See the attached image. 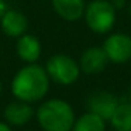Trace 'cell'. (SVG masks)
Instances as JSON below:
<instances>
[{
  "mask_svg": "<svg viewBox=\"0 0 131 131\" xmlns=\"http://www.w3.org/2000/svg\"><path fill=\"white\" fill-rule=\"evenodd\" d=\"M127 102L131 103V86L128 88V93H127Z\"/></svg>",
  "mask_w": 131,
  "mask_h": 131,
  "instance_id": "cell-17",
  "label": "cell"
},
{
  "mask_svg": "<svg viewBox=\"0 0 131 131\" xmlns=\"http://www.w3.org/2000/svg\"><path fill=\"white\" fill-rule=\"evenodd\" d=\"M55 13L65 21H78L83 17L85 0H51Z\"/></svg>",
  "mask_w": 131,
  "mask_h": 131,
  "instance_id": "cell-10",
  "label": "cell"
},
{
  "mask_svg": "<svg viewBox=\"0 0 131 131\" xmlns=\"http://www.w3.org/2000/svg\"><path fill=\"white\" fill-rule=\"evenodd\" d=\"M0 93H2V82H0Z\"/></svg>",
  "mask_w": 131,
  "mask_h": 131,
  "instance_id": "cell-18",
  "label": "cell"
},
{
  "mask_svg": "<svg viewBox=\"0 0 131 131\" xmlns=\"http://www.w3.org/2000/svg\"><path fill=\"white\" fill-rule=\"evenodd\" d=\"M103 49L113 63H127L131 61V35L116 32L108 35L103 42Z\"/></svg>",
  "mask_w": 131,
  "mask_h": 131,
  "instance_id": "cell-5",
  "label": "cell"
},
{
  "mask_svg": "<svg viewBox=\"0 0 131 131\" xmlns=\"http://www.w3.org/2000/svg\"><path fill=\"white\" fill-rule=\"evenodd\" d=\"M110 62L103 47H90L82 54L79 61L80 71L88 75H96L106 69Z\"/></svg>",
  "mask_w": 131,
  "mask_h": 131,
  "instance_id": "cell-7",
  "label": "cell"
},
{
  "mask_svg": "<svg viewBox=\"0 0 131 131\" xmlns=\"http://www.w3.org/2000/svg\"><path fill=\"white\" fill-rule=\"evenodd\" d=\"M4 12H6V2L4 0H0V18L4 14Z\"/></svg>",
  "mask_w": 131,
  "mask_h": 131,
  "instance_id": "cell-15",
  "label": "cell"
},
{
  "mask_svg": "<svg viewBox=\"0 0 131 131\" xmlns=\"http://www.w3.org/2000/svg\"><path fill=\"white\" fill-rule=\"evenodd\" d=\"M37 120L44 131H71L75 123V113L68 102L51 99L38 107Z\"/></svg>",
  "mask_w": 131,
  "mask_h": 131,
  "instance_id": "cell-2",
  "label": "cell"
},
{
  "mask_svg": "<svg viewBox=\"0 0 131 131\" xmlns=\"http://www.w3.org/2000/svg\"><path fill=\"white\" fill-rule=\"evenodd\" d=\"M120 104L118 99L113 93L106 90H97L92 93L88 99V108L89 111L100 116L104 120H110L113 111Z\"/></svg>",
  "mask_w": 131,
  "mask_h": 131,
  "instance_id": "cell-6",
  "label": "cell"
},
{
  "mask_svg": "<svg viewBox=\"0 0 131 131\" xmlns=\"http://www.w3.org/2000/svg\"><path fill=\"white\" fill-rule=\"evenodd\" d=\"M110 3L113 4V7L116 10H120L127 4V0H110Z\"/></svg>",
  "mask_w": 131,
  "mask_h": 131,
  "instance_id": "cell-14",
  "label": "cell"
},
{
  "mask_svg": "<svg viewBox=\"0 0 131 131\" xmlns=\"http://www.w3.org/2000/svg\"><path fill=\"white\" fill-rule=\"evenodd\" d=\"M110 123L116 131H131V103H120L111 114Z\"/></svg>",
  "mask_w": 131,
  "mask_h": 131,
  "instance_id": "cell-13",
  "label": "cell"
},
{
  "mask_svg": "<svg viewBox=\"0 0 131 131\" xmlns=\"http://www.w3.org/2000/svg\"><path fill=\"white\" fill-rule=\"evenodd\" d=\"M130 16H131V4H130Z\"/></svg>",
  "mask_w": 131,
  "mask_h": 131,
  "instance_id": "cell-19",
  "label": "cell"
},
{
  "mask_svg": "<svg viewBox=\"0 0 131 131\" xmlns=\"http://www.w3.org/2000/svg\"><path fill=\"white\" fill-rule=\"evenodd\" d=\"M116 12L110 0H93L85 9V21L96 34H107L116 24Z\"/></svg>",
  "mask_w": 131,
  "mask_h": 131,
  "instance_id": "cell-3",
  "label": "cell"
},
{
  "mask_svg": "<svg viewBox=\"0 0 131 131\" xmlns=\"http://www.w3.org/2000/svg\"><path fill=\"white\" fill-rule=\"evenodd\" d=\"M45 71L49 79L59 85L68 86L78 80L80 75V66L72 57L65 54L52 55L47 61Z\"/></svg>",
  "mask_w": 131,
  "mask_h": 131,
  "instance_id": "cell-4",
  "label": "cell"
},
{
  "mask_svg": "<svg viewBox=\"0 0 131 131\" xmlns=\"http://www.w3.org/2000/svg\"><path fill=\"white\" fill-rule=\"evenodd\" d=\"M0 131H12V128L6 123H0Z\"/></svg>",
  "mask_w": 131,
  "mask_h": 131,
  "instance_id": "cell-16",
  "label": "cell"
},
{
  "mask_svg": "<svg viewBox=\"0 0 131 131\" xmlns=\"http://www.w3.org/2000/svg\"><path fill=\"white\" fill-rule=\"evenodd\" d=\"M32 114H34V110L30 106V103L21 102V100L10 103L4 110V117L7 123L12 125H17V127L27 124L32 118Z\"/></svg>",
  "mask_w": 131,
  "mask_h": 131,
  "instance_id": "cell-11",
  "label": "cell"
},
{
  "mask_svg": "<svg viewBox=\"0 0 131 131\" xmlns=\"http://www.w3.org/2000/svg\"><path fill=\"white\" fill-rule=\"evenodd\" d=\"M16 51L26 63H35L41 57V42L32 34H23L17 38Z\"/></svg>",
  "mask_w": 131,
  "mask_h": 131,
  "instance_id": "cell-9",
  "label": "cell"
},
{
  "mask_svg": "<svg viewBox=\"0 0 131 131\" xmlns=\"http://www.w3.org/2000/svg\"><path fill=\"white\" fill-rule=\"evenodd\" d=\"M71 131H106V120L92 111H88L75 120Z\"/></svg>",
  "mask_w": 131,
  "mask_h": 131,
  "instance_id": "cell-12",
  "label": "cell"
},
{
  "mask_svg": "<svg viewBox=\"0 0 131 131\" xmlns=\"http://www.w3.org/2000/svg\"><path fill=\"white\" fill-rule=\"evenodd\" d=\"M49 80L45 68L37 63H27L13 78L12 92L17 100L31 104L45 97L49 89Z\"/></svg>",
  "mask_w": 131,
  "mask_h": 131,
  "instance_id": "cell-1",
  "label": "cell"
},
{
  "mask_svg": "<svg viewBox=\"0 0 131 131\" xmlns=\"http://www.w3.org/2000/svg\"><path fill=\"white\" fill-rule=\"evenodd\" d=\"M2 31L10 38H18L20 35L26 34L28 20L20 10H6L0 18Z\"/></svg>",
  "mask_w": 131,
  "mask_h": 131,
  "instance_id": "cell-8",
  "label": "cell"
}]
</instances>
